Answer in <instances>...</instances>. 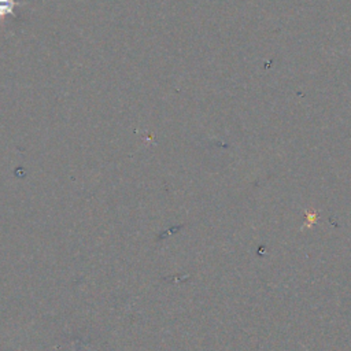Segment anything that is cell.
<instances>
[{
	"mask_svg": "<svg viewBox=\"0 0 351 351\" xmlns=\"http://www.w3.org/2000/svg\"><path fill=\"white\" fill-rule=\"evenodd\" d=\"M26 3H21L16 0H0V21L4 22L5 16L16 18V14L14 12L15 7H22Z\"/></svg>",
	"mask_w": 351,
	"mask_h": 351,
	"instance_id": "6da1fadb",
	"label": "cell"
}]
</instances>
